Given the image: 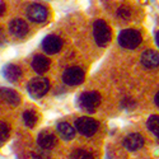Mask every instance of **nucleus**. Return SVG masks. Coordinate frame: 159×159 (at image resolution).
Returning <instances> with one entry per match:
<instances>
[{
  "label": "nucleus",
  "mask_w": 159,
  "mask_h": 159,
  "mask_svg": "<svg viewBox=\"0 0 159 159\" xmlns=\"http://www.w3.org/2000/svg\"><path fill=\"white\" fill-rule=\"evenodd\" d=\"M9 138V126L5 122H0V147Z\"/></svg>",
  "instance_id": "nucleus-21"
},
{
  "label": "nucleus",
  "mask_w": 159,
  "mask_h": 159,
  "mask_svg": "<svg viewBox=\"0 0 159 159\" xmlns=\"http://www.w3.org/2000/svg\"><path fill=\"white\" fill-rule=\"evenodd\" d=\"M124 104H125V107H126V108L130 110L131 107H134V106H135V102H134V101H131L130 98H126V99L124 101Z\"/></svg>",
  "instance_id": "nucleus-23"
},
{
  "label": "nucleus",
  "mask_w": 159,
  "mask_h": 159,
  "mask_svg": "<svg viewBox=\"0 0 159 159\" xmlns=\"http://www.w3.org/2000/svg\"><path fill=\"white\" fill-rule=\"evenodd\" d=\"M32 158L33 159H50L48 149H43V148L39 147L38 149L32 152Z\"/></svg>",
  "instance_id": "nucleus-20"
},
{
  "label": "nucleus",
  "mask_w": 159,
  "mask_h": 159,
  "mask_svg": "<svg viewBox=\"0 0 159 159\" xmlns=\"http://www.w3.org/2000/svg\"><path fill=\"white\" fill-rule=\"evenodd\" d=\"M155 104H157L158 107H159V92H158V93L155 94Z\"/></svg>",
  "instance_id": "nucleus-26"
},
{
  "label": "nucleus",
  "mask_w": 159,
  "mask_h": 159,
  "mask_svg": "<svg viewBox=\"0 0 159 159\" xmlns=\"http://www.w3.org/2000/svg\"><path fill=\"white\" fill-rule=\"evenodd\" d=\"M4 11H5V4L4 2H0V16H3Z\"/></svg>",
  "instance_id": "nucleus-24"
},
{
  "label": "nucleus",
  "mask_w": 159,
  "mask_h": 159,
  "mask_svg": "<svg viewBox=\"0 0 159 159\" xmlns=\"http://www.w3.org/2000/svg\"><path fill=\"white\" fill-rule=\"evenodd\" d=\"M30 28H28V24L25 23L23 19H13L10 23H9V32L13 34V36H16V37H24V36H27Z\"/></svg>",
  "instance_id": "nucleus-9"
},
{
  "label": "nucleus",
  "mask_w": 159,
  "mask_h": 159,
  "mask_svg": "<svg viewBox=\"0 0 159 159\" xmlns=\"http://www.w3.org/2000/svg\"><path fill=\"white\" fill-rule=\"evenodd\" d=\"M155 43H157V46L159 47V31H158L157 34H155Z\"/></svg>",
  "instance_id": "nucleus-25"
},
{
  "label": "nucleus",
  "mask_w": 159,
  "mask_h": 159,
  "mask_svg": "<svg viewBox=\"0 0 159 159\" xmlns=\"http://www.w3.org/2000/svg\"><path fill=\"white\" fill-rule=\"evenodd\" d=\"M143 145H144V139L140 134H130L124 139V147L130 152L141 149Z\"/></svg>",
  "instance_id": "nucleus-11"
},
{
  "label": "nucleus",
  "mask_w": 159,
  "mask_h": 159,
  "mask_svg": "<svg viewBox=\"0 0 159 159\" xmlns=\"http://www.w3.org/2000/svg\"><path fill=\"white\" fill-rule=\"evenodd\" d=\"M117 16L120 17L121 19H124V20H129V19L131 18V10H130L129 7L122 5L120 9L117 10Z\"/></svg>",
  "instance_id": "nucleus-22"
},
{
  "label": "nucleus",
  "mask_w": 159,
  "mask_h": 159,
  "mask_svg": "<svg viewBox=\"0 0 159 159\" xmlns=\"http://www.w3.org/2000/svg\"><path fill=\"white\" fill-rule=\"evenodd\" d=\"M57 131L64 140H71L75 136V129L68 122H60L57 125Z\"/></svg>",
  "instance_id": "nucleus-16"
},
{
  "label": "nucleus",
  "mask_w": 159,
  "mask_h": 159,
  "mask_svg": "<svg viewBox=\"0 0 159 159\" xmlns=\"http://www.w3.org/2000/svg\"><path fill=\"white\" fill-rule=\"evenodd\" d=\"M84 70L79 66H71L62 73V82L68 85H78L84 80Z\"/></svg>",
  "instance_id": "nucleus-4"
},
{
  "label": "nucleus",
  "mask_w": 159,
  "mask_h": 159,
  "mask_svg": "<svg viewBox=\"0 0 159 159\" xmlns=\"http://www.w3.org/2000/svg\"><path fill=\"white\" fill-rule=\"evenodd\" d=\"M2 74L3 76L7 79L8 82L10 83H16L19 80V78L22 76V70L19 66L17 65H13V64H7L3 70H2Z\"/></svg>",
  "instance_id": "nucleus-12"
},
{
  "label": "nucleus",
  "mask_w": 159,
  "mask_h": 159,
  "mask_svg": "<svg viewBox=\"0 0 159 159\" xmlns=\"http://www.w3.org/2000/svg\"><path fill=\"white\" fill-rule=\"evenodd\" d=\"M93 37L98 46H106L111 41V30L104 20H96L93 24Z\"/></svg>",
  "instance_id": "nucleus-1"
},
{
  "label": "nucleus",
  "mask_w": 159,
  "mask_h": 159,
  "mask_svg": "<svg viewBox=\"0 0 159 159\" xmlns=\"http://www.w3.org/2000/svg\"><path fill=\"white\" fill-rule=\"evenodd\" d=\"M27 17L34 23H42L48 17V10L41 4H31L27 8Z\"/></svg>",
  "instance_id": "nucleus-7"
},
{
  "label": "nucleus",
  "mask_w": 159,
  "mask_h": 159,
  "mask_svg": "<svg viewBox=\"0 0 159 159\" xmlns=\"http://www.w3.org/2000/svg\"><path fill=\"white\" fill-rule=\"evenodd\" d=\"M31 65H32V69H33L36 73L43 74V73H46V71L48 70V68H50V60H48L46 56H43V55H36V56L33 57Z\"/></svg>",
  "instance_id": "nucleus-14"
},
{
  "label": "nucleus",
  "mask_w": 159,
  "mask_h": 159,
  "mask_svg": "<svg viewBox=\"0 0 159 159\" xmlns=\"http://www.w3.org/2000/svg\"><path fill=\"white\" fill-rule=\"evenodd\" d=\"M22 118H23L24 125L27 127H34L36 124H37V115H36L34 111H30V110L24 111Z\"/></svg>",
  "instance_id": "nucleus-17"
},
{
  "label": "nucleus",
  "mask_w": 159,
  "mask_h": 159,
  "mask_svg": "<svg viewBox=\"0 0 159 159\" xmlns=\"http://www.w3.org/2000/svg\"><path fill=\"white\" fill-rule=\"evenodd\" d=\"M75 129L84 136H92L98 130V122L90 117H80L75 121Z\"/></svg>",
  "instance_id": "nucleus-5"
},
{
  "label": "nucleus",
  "mask_w": 159,
  "mask_h": 159,
  "mask_svg": "<svg viewBox=\"0 0 159 159\" xmlns=\"http://www.w3.org/2000/svg\"><path fill=\"white\" fill-rule=\"evenodd\" d=\"M141 42V34L135 30H124L118 34V43L120 46L132 50L140 45Z\"/></svg>",
  "instance_id": "nucleus-2"
},
{
  "label": "nucleus",
  "mask_w": 159,
  "mask_h": 159,
  "mask_svg": "<svg viewBox=\"0 0 159 159\" xmlns=\"http://www.w3.org/2000/svg\"><path fill=\"white\" fill-rule=\"evenodd\" d=\"M0 98L11 106H17L20 102V97L16 90L9 88H0Z\"/></svg>",
  "instance_id": "nucleus-15"
},
{
  "label": "nucleus",
  "mask_w": 159,
  "mask_h": 159,
  "mask_svg": "<svg viewBox=\"0 0 159 159\" xmlns=\"http://www.w3.org/2000/svg\"><path fill=\"white\" fill-rule=\"evenodd\" d=\"M147 126L153 134L159 139V116L158 115L150 116L148 122H147Z\"/></svg>",
  "instance_id": "nucleus-18"
},
{
  "label": "nucleus",
  "mask_w": 159,
  "mask_h": 159,
  "mask_svg": "<svg viewBox=\"0 0 159 159\" xmlns=\"http://www.w3.org/2000/svg\"><path fill=\"white\" fill-rule=\"evenodd\" d=\"M70 159H93V155H92V153H89L88 150L75 149L74 152H71Z\"/></svg>",
  "instance_id": "nucleus-19"
},
{
  "label": "nucleus",
  "mask_w": 159,
  "mask_h": 159,
  "mask_svg": "<svg viewBox=\"0 0 159 159\" xmlns=\"http://www.w3.org/2000/svg\"><path fill=\"white\" fill-rule=\"evenodd\" d=\"M37 141H38L39 147L43 148V149H51L57 144V139H56L55 134L48 131V130H43V131L39 132Z\"/></svg>",
  "instance_id": "nucleus-10"
},
{
  "label": "nucleus",
  "mask_w": 159,
  "mask_h": 159,
  "mask_svg": "<svg viewBox=\"0 0 159 159\" xmlns=\"http://www.w3.org/2000/svg\"><path fill=\"white\" fill-rule=\"evenodd\" d=\"M62 47V41L61 38L55 36V34H48L43 38L42 41V48L45 52H47V54L52 55V54H56V52H59Z\"/></svg>",
  "instance_id": "nucleus-8"
},
{
  "label": "nucleus",
  "mask_w": 159,
  "mask_h": 159,
  "mask_svg": "<svg viewBox=\"0 0 159 159\" xmlns=\"http://www.w3.org/2000/svg\"><path fill=\"white\" fill-rule=\"evenodd\" d=\"M141 64L147 69H153L159 65V54L154 50H147L141 54Z\"/></svg>",
  "instance_id": "nucleus-13"
},
{
  "label": "nucleus",
  "mask_w": 159,
  "mask_h": 159,
  "mask_svg": "<svg viewBox=\"0 0 159 159\" xmlns=\"http://www.w3.org/2000/svg\"><path fill=\"white\" fill-rule=\"evenodd\" d=\"M27 89H28V93L31 97L33 98H41L43 97L48 89H50V83L46 78H33L32 80L28 83L27 85Z\"/></svg>",
  "instance_id": "nucleus-3"
},
{
  "label": "nucleus",
  "mask_w": 159,
  "mask_h": 159,
  "mask_svg": "<svg viewBox=\"0 0 159 159\" xmlns=\"http://www.w3.org/2000/svg\"><path fill=\"white\" fill-rule=\"evenodd\" d=\"M79 103H80V107L83 110L88 112H94L101 103V96L97 92H85L80 96Z\"/></svg>",
  "instance_id": "nucleus-6"
}]
</instances>
